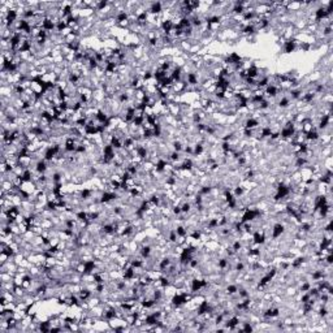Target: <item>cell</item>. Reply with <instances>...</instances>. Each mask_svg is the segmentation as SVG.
I'll list each match as a JSON object with an SVG mask.
<instances>
[{
	"label": "cell",
	"mask_w": 333,
	"mask_h": 333,
	"mask_svg": "<svg viewBox=\"0 0 333 333\" xmlns=\"http://www.w3.org/2000/svg\"><path fill=\"white\" fill-rule=\"evenodd\" d=\"M284 230H285V227H284L283 224H275L272 228V238L273 240H277L278 237H281V234L284 233Z\"/></svg>",
	"instance_id": "6da1fadb"
},
{
	"label": "cell",
	"mask_w": 333,
	"mask_h": 333,
	"mask_svg": "<svg viewBox=\"0 0 333 333\" xmlns=\"http://www.w3.org/2000/svg\"><path fill=\"white\" fill-rule=\"evenodd\" d=\"M295 48H297V42L294 39H289L284 43V52L285 53H292Z\"/></svg>",
	"instance_id": "7a4b0ae2"
},
{
	"label": "cell",
	"mask_w": 333,
	"mask_h": 333,
	"mask_svg": "<svg viewBox=\"0 0 333 333\" xmlns=\"http://www.w3.org/2000/svg\"><path fill=\"white\" fill-rule=\"evenodd\" d=\"M90 297H91V292L88 290V289H81V290L78 292V298L81 299V302L87 301Z\"/></svg>",
	"instance_id": "3957f363"
},
{
	"label": "cell",
	"mask_w": 333,
	"mask_h": 333,
	"mask_svg": "<svg viewBox=\"0 0 333 333\" xmlns=\"http://www.w3.org/2000/svg\"><path fill=\"white\" fill-rule=\"evenodd\" d=\"M139 252H141L142 259H149L150 255H151V247H150V246H142V249Z\"/></svg>",
	"instance_id": "277c9868"
},
{
	"label": "cell",
	"mask_w": 333,
	"mask_h": 333,
	"mask_svg": "<svg viewBox=\"0 0 333 333\" xmlns=\"http://www.w3.org/2000/svg\"><path fill=\"white\" fill-rule=\"evenodd\" d=\"M289 106H290V99L286 98V96H284V98L278 102V107H280V108H288Z\"/></svg>",
	"instance_id": "5b68a950"
},
{
	"label": "cell",
	"mask_w": 333,
	"mask_h": 333,
	"mask_svg": "<svg viewBox=\"0 0 333 333\" xmlns=\"http://www.w3.org/2000/svg\"><path fill=\"white\" fill-rule=\"evenodd\" d=\"M225 290H227V294L233 295V294H236V293H238V288H237V285H228Z\"/></svg>",
	"instance_id": "8992f818"
},
{
	"label": "cell",
	"mask_w": 333,
	"mask_h": 333,
	"mask_svg": "<svg viewBox=\"0 0 333 333\" xmlns=\"http://www.w3.org/2000/svg\"><path fill=\"white\" fill-rule=\"evenodd\" d=\"M181 209H182V213H189V212L191 211V203L185 202L184 204L181 206Z\"/></svg>",
	"instance_id": "52a82bcc"
},
{
	"label": "cell",
	"mask_w": 333,
	"mask_h": 333,
	"mask_svg": "<svg viewBox=\"0 0 333 333\" xmlns=\"http://www.w3.org/2000/svg\"><path fill=\"white\" fill-rule=\"evenodd\" d=\"M172 212H173L174 215H181L182 213V209H181V206H173V208H172Z\"/></svg>",
	"instance_id": "ba28073f"
},
{
	"label": "cell",
	"mask_w": 333,
	"mask_h": 333,
	"mask_svg": "<svg viewBox=\"0 0 333 333\" xmlns=\"http://www.w3.org/2000/svg\"><path fill=\"white\" fill-rule=\"evenodd\" d=\"M243 269H245V264H243L242 262H238L237 264H236V271H237V272H242Z\"/></svg>",
	"instance_id": "9c48e42d"
},
{
	"label": "cell",
	"mask_w": 333,
	"mask_h": 333,
	"mask_svg": "<svg viewBox=\"0 0 333 333\" xmlns=\"http://www.w3.org/2000/svg\"><path fill=\"white\" fill-rule=\"evenodd\" d=\"M310 288H311V285H310V284H308V283H305V284H303L302 286H301V292H302V293H305V292H308V290H310Z\"/></svg>",
	"instance_id": "30bf717a"
}]
</instances>
